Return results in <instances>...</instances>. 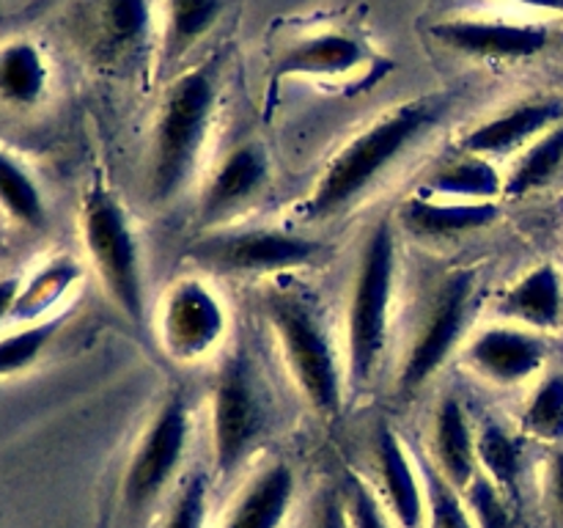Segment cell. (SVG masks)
<instances>
[{
    "instance_id": "d4e9b609",
    "label": "cell",
    "mask_w": 563,
    "mask_h": 528,
    "mask_svg": "<svg viewBox=\"0 0 563 528\" xmlns=\"http://www.w3.org/2000/svg\"><path fill=\"white\" fill-rule=\"evenodd\" d=\"M77 278H80V264L75 258L60 256L47 262L27 284L20 286L14 311H11V322H42L44 314L58 306L60 297L77 284Z\"/></svg>"
},
{
    "instance_id": "44dd1931",
    "label": "cell",
    "mask_w": 563,
    "mask_h": 528,
    "mask_svg": "<svg viewBox=\"0 0 563 528\" xmlns=\"http://www.w3.org/2000/svg\"><path fill=\"white\" fill-rule=\"evenodd\" d=\"M291 498H295V473L286 462H275L247 484L225 517L223 528H278L289 515Z\"/></svg>"
},
{
    "instance_id": "30bf717a",
    "label": "cell",
    "mask_w": 563,
    "mask_h": 528,
    "mask_svg": "<svg viewBox=\"0 0 563 528\" xmlns=\"http://www.w3.org/2000/svg\"><path fill=\"white\" fill-rule=\"evenodd\" d=\"M324 253L319 242L275 229H251L209 237L192 248V256L223 273H284L306 267Z\"/></svg>"
},
{
    "instance_id": "83f0119b",
    "label": "cell",
    "mask_w": 563,
    "mask_h": 528,
    "mask_svg": "<svg viewBox=\"0 0 563 528\" xmlns=\"http://www.w3.org/2000/svg\"><path fill=\"white\" fill-rule=\"evenodd\" d=\"M0 207L22 226L42 229L44 218V198L38 193L36 182L31 179L25 168L9 154L0 152Z\"/></svg>"
},
{
    "instance_id": "2e32d148",
    "label": "cell",
    "mask_w": 563,
    "mask_h": 528,
    "mask_svg": "<svg viewBox=\"0 0 563 528\" xmlns=\"http://www.w3.org/2000/svg\"><path fill=\"white\" fill-rule=\"evenodd\" d=\"M152 0H102L97 9V55L102 64L132 66L152 42Z\"/></svg>"
},
{
    "instance_id": "7c38bea8",
    "label": "cell",
    "mask_w": 563,
    "mask_h": 528,
    "mask_svg": "<svg viewBox=\"0 0 563 528\" xmlns=\"http://www.w3.org/2000/svg\"><path fill=\"white\" fill-rule=\"evenodd\" d=\"M432 36L454 53L489 61L533 58L550 44L548 28L504 20H445L432 28Z\"/></svg>"
},
{
    "instance_id": "ba28073f",
    "label": "cell",
    "mask_w": 563,
    "mask_h": 528,
    "mask_svg": "<svg viewBox=\"0 0 563 528\" xmlns=\"http://www.w3.org/2000/svg\"><path fill=\"white\" fill-rule=\"evenodd\" d=\"M190 438V413L181 391H174L159 405L157 416L143 432L124 476V501L130 509H146L163 495L185 460Z\"/></svg>"
},
{
    "instance_id": "3957f363",
    "label": "cell",
    "mask_w": 563,
    "mask_h": 528,
    "mask_svg": "<svg viewBox=\"0 0 563 528\" xmlns=\"http://www.w3.org/2000/svg\"><path fill=\"white\" fill-rule=\"evenodd\" d=\"M396 286V242L388 220L368 231L357 258L355 289L346 314V374L355 388L372 383L388 346Z\"/></svg>"
},
{
    "instance_id": "e575fe53",
    "label": "cell",
    "mask_w": 563,
    "mask_h": 528,
    "mask_svg": "<svg viewBox=\"0 0 563 528\" xmlns=\"http://www.w3.org/2000/svg\"><path fill=\"white\" fill-rule=\"evenodd\" d=\"M319 528H352L350 515H346L344 501L330 495L322 506V517H319Z\"/></svg>"
},
{
    "instance_id": "d6986e66",
    "label": "cell",
    "mask_w": 563,
    "mask_h": 528,
    "mask_svg": "<svg viewBox=\"0 0 563 528\" xmlns=\"http://www.w3.org/2000/svg\"><path fill=\"white\" fill-rule=\"evenodd\" d=\"M377 462L383 479L385 498L401 528H423L429 517V506L423 504L421 482L412 468L405 443L390 427H379L377 432Z\"/></svg>"
},
{
    "instance_id": "9a60e30c",
    "label": "cell",
    "mask_w": 563,
    "mask_h": 528,
    "mask_svg": "<svg viewBox=\"0 0 563 528\" xmlns=\"http://www.w3.org/2000/svg\"><path fill=\"white\" fill-rule=\"evenodd\" d=\"M544 341L533 330L493 324L476 333L467 344L465 358L484 380L498 385H517L542 369Z\"/></svg>"
},
{
    "instance_id": "d6a6232c",
    "label": "cell",
    "mask_w": 563,
    "mask_h": 528,
    "mask_svg": "<svg viewBox=\"0 0 563 528\" xmlns=\"http://www.w3.org/2000/svg\"><path fill=\"white\" fill-rule=\"evenodd\" d=\"M207 476L196 473L179 490L174 509H170L165 528H203L207 522Z\"/></svg>"
},
{
    "instance_id": "74e56055",
    "label": "cell",
    "mask_w": 563,
    "mask_h": 528,
    "mask_svg": "<svg viewBox=\"0 0 563 528\" xmlns=\"http://www.w3.org/2000/svg\"><path fill=\"white\" fill-rule=\"evenodd\" d=\"M511 3L531 6V9H544V11H561L563 14V0H511Z\"/></svg>"
},
{
    "instance_id": "52a82bcc",
    "label": "cell",
    "mask_w": 563,
    "mask_h": 528,
    "mask_svg": "<svg viewBox=\"0 0 563 528\" xmlns=\"http://www.w3.org/2000/svg\"><path fill=\"white\" fill-rule=\"evenodd\" d=\"M476 295V273L473 270H454L440 280L438 292L429 300L427 314L412 336L399 369V391L405 396L418 394L429 380L438 374L460 344L473 311Z\"/></svg>"
},
{
    "instance_id": "836d02e7",
    "label": "cell",
    "mask_w": 563,
    "mask_h": 528,
    "mask_svg": "<svg viewBox=\"0 0 563 528\" xmlns=\"http://www.w3.org/2000/svg\"><path fill=\"white\" fill-rule=\"evenodd\" d=\"M346 515H350L352 528H394L390 526L388 515L383 512L379 501L374 498L372 490L361 482V479L352 476L346 482Z\"/></svg>"
},
{
    "instance_id": "4fadbf2b",
    "label": "cell",
    "mask_w": 563,
    "mask_h": 528,
    "mask_svg": "<svg viewBox=\"0 0 563 528\" xmlns=\"http://www.w3.org/2000/svg\"><path fill=\"white\" fill-rule=\"evenodd\" d=\"M561 121L563 105L559 99H528V102L515 105V108L473 127L460 141V152L478 154L487 160L520 154Z\"/></svg>"
},
{
    "instance_id": "ac0fdd59",
    "label": "cell",
    "mask_w": 563,
    "mask_h": 528,
    "mask_svg": "<svg viewBox=\"0 0 563 528\" xmlns=\"http://www.w3.org/2000/svg\"><path fill=\"white\" fill-rule=\"evenodd\" d=\"M434 465L454 490L465 493L478 473L476 432L471 427L465 407L456 396H443L434 410Z\"/></svg>"
},
{
    "instance_id": "9c48e42d",
    "label": "cell",
    "mask_w": 563,
    "mask_h": 528,
    "mask_svg": "<svg viewBox=\"0 0 563 528\" xmlns=\"http://www.w3.org/2000/svg\"><path fill=\"white\" fill-rule=\"evenodd\" d=\"M225 308L207 284L196 278L176 280L159 306L157 333L163 350L181 363L207 358L225 333Z\"/></svg>"
},
{
    "instance_id": "f1b7e54d",
    "label": "cell",
    "mask_w": 563,
    "mask_h": 528,
    "mask_svg": "<svg viewBox=\"0 0 563 528\" xmlns=\"http://www.w3.org/2000/svg\"><path fill=\"white\" fill-rule=\"evenodd\" d=\"M522 429L531 438L559 443L563 440V372L550 374L533 391L526 413H522Z\"/></svg>"
},
{
    "instance_id": "5b68a950",
    "label": "cell",
    "mask_w": 563,
    "mask_h": 528,
    "mask_svg": "<svg viewBox=\"0 0 563 528\" xmlns=\"http://www.w3.org/2000/svg\"><path fill=\"white\" fill-rule=\"evenodd\" d=\"M82 240L110 300L130 322H146V280L135 229L124 204L99 182L82 201Z\"/></svg>"
},
{
    "instance_id": "8992f818",
    "label": "cell",
    "mask_w": 563,
    "mask_h": 528,
    "mask_svg": "<svg viewBox=\"0 0 563 528\" xmlns=\"http://www.w3.org/2000/svg\"><path fill=\"white\" fill-rule=\"evenodd\" d=\"M267 427V402L245 350L231 352L212 388V446L220 476L229 479L256 449Z\"/></svg>"
},
{
    "instance_id": "4316f807",
    "label": "cell",
    "mask_w": 563,
    "mask_h": 528,
    "mask_svg": "<svg viewBox=\"0 0 563 528\" xmlns=\"http://www.w3.org/2000/svg\"><path fill=\"white\" fill-rule=\"evenodd\" d=\"M47 88V64L36 44L14 42L0 50V97L11 105H36Z\"/></svg>"
},
{
    "instance_id": "d590c367",
    "label": "cell",
    "mask_w": 563,
    "mask_h": 528,
    "mask_svg": "<svg viewBox=\"0 0 563 528\" xmlns=\"http://www.w3.org/2000/svg\"><path fill=\"white\" fill-rule=\"evenodd\" d=\"M20 280L16 278H3L0 280V324L5 319H11V311H14L16 295H20Z\"/></svg>"
},
{
    "instance_id": "5bb4252c",
    "label": "cell",
    "mask_w": 563,
    "mask_h": 528,
    "mask_svg": "<svg viewBox=\"0 0 563 528\" xmlns=\"http://www.w3.org/2000/svg\"><path fill=\"white\" fill-rule=\"evenodd\" d=\"M269 179V157L262 143H242L231 148L201 193L198 215L207 226L240 212L264 190Z\"/></svg>"
},
{
    "instance_id": "cb8c5ba5",
    "label": "cell",
    "mask_w": 563,
    "mask_h": 528,
    "mask_svg": "<svg viewBox=\"0 0 563 528\" xmlns=\"http://www.w3.org/2000/svg\"><path fill=\"white\" fill-rule=\"evenodd\" d=\"M478 471L493 479L511 501L520 498V479L526 471V443L500 424L487 421L476 435Z\"/></svg>"
},
{
    "instance_id": "484cf974",
    "label": "cell",
    "mask_w": 563,
    "mask_h": 528,
    "mask_svg": "<svg viewBox=\"0 0 563 528\" xmlns=\"http://www.w3.org/2000/svg\"><path fill=\"white\" fill-rule=\"evenodd\" d=\"M563 168V121L539 135L531 146L522 148L515 157V165L506 174L504 193L511 198H522L528 193L548 185Z\"/></svg>"
},
{
    "instance_id": "f546056e",
    "label": "cell",
    "mask_w": 563,
    "mask_h": 528,
    "mask_svg": "<svg viewBox=\"0 0 563 528\" xmlns=\"http://www.w3.org/2000/svg\"><path fill=\"white\" fill-rule=\"evenodd\" d=\"M60 322H64V319L53 317L44 319V322L27 324V328L16 330V333L11 336H3V339H0V377L33 366V363L38 361V355L44 352V346H47L49 339L55 336V330L60 328Z\"/></svg>"
},
{
    "instance_id": "7a4b0ae2",
    "label": "cell",
    "mask_w": 563,
    "mask_h": 528,
    "mask_svg": "<svg viewBox=\"0 0 563 528\" xmlns=\"http://www.w3.org/2000/svg\"><path fill=\"white\" fill-rule=\"evenodd\" d=\"M218 105L220 75L214 61L192 66L170 82L154 124L148 168V190L154 201H170L190 185L209 141Z\"/></svg>"
},
{
    "instance_id": "e0dca14e",
    "label": "cell",
    "mask_w": 563,
    "mask_h": 528,
    "mask_svg": "<svg viewBox=\"0 0 563 528\" xmlns=\"http://www.w3.org/2000/svg\"><path fill=\"white\" fill-rule=\"evenodd\" d=\"M498 201H454V198H434L412 193L399 209V223L410 234L427 240L467 234L493 226L498 220Z\"/></svg>"
},
{
    "instance_id": "6da1fadb",
    "label": "cell",
    "mask_w": 563,
    "mask_h": 528,
    "mask_svg": "<svg viewBox=\"0 0 563 528\" xmlns=\"http://www.w3.org/2000/svg\"><path fill=\"white\" fill-rule=\"evenodd\" d=\"M445 113L443 97H418L396 105L374 124L357 132L319 176L311 196L302 201L300 215L308 220H324L344 212L361 201L363 193L418 141L429 127Z\"/></svg>"
},
{
    "instance_id": "ffe728a7",
    "label": "cell",
    "mask_w": 563,
    "mask_h": 528,
    "mask_svg": "<svg viewBox=\"0 0 563 528\" xmlns=\"http://www.w3.org/2000/svg\"><path fill=\"white\" fill-rule=\"evenodd\" d=\"M563 284L553 264L528 270L498 297V314L533 330H550L561 322Z\"/></svg>"
},
{
    "instance_id": "8fae6325",
    "label": "cell",
    "mask_w": 563,
    "mask_h": 528,
    "mask_svg": "<svg viewBox=\"0 0 563 528\" xmlns=\"http://www.w3.org/2000/svg\"><path fill=\"white\" fill-rule=\"evenodd\" d=\"M374 61H377V55L361 36L341 31V28H328V31H313L291 38L275 55L273 77L275 80H286V77L335 80V77L363 75Z\"/></svg>"
},
{
    "instance_id": "8d00e7d4",
    "label": "cell",
    "mask_w": 563,
    "mask_h": 528,
    "mask_svg": "<svg viewBox=\"0 0 563 528\" xmlns=\"http://www.w3.org/2000/svg\"><path fill=\"white\" fill-rule=\"evenodd\" d=\"M550 490H553L555 509L563 520V451L553 457V465H550Z\"/></svg>"
},
{
    "instance_id": "603a6c76",
    "label": "cell",
    "mask_w": 563,
    "mask_h": 528,
    "mask_svg": "<svg viewBox=\"0 0 563 528\" xmlns=\"http://www.w3.org/2000/svg\"><path fill=\"white\" fill-rule=\"evenodd\" d=\"M231 0H165L163 42H159V69L168 72L179 64L223 16Z\"/></svg>"
},
{
    "instance_id": "1f68e13d",
    "label": "cell",
    "mask_w": 563,
    "mask_h": 528,
    "mask_svg": "<svg viewBox=\"0 0 563 528\" xmlns=\"http://www.w3.org/2000/svg\"><path fill=\"white\" fill-rule=\"evenodd\" d=\"M429 493V526L432 528H476L471 512L462 504L456 490L445 482L440 473L429 471L427 476Z\"/></svg>"
},
{
    "instance_id": "7402d4cb",
    "label": "cell",
    "mask_w": 563,
    "mask_h": 528,
    "mask_svg": "<svg viewBox=\"0 0 563 528\" xmlns=\"http://www.w3.org/2000/svg\"><path fill=\"white\" fill-rule=\"evenodd\" d=\"M506 176L495 168L493 160L460 152L432 170L418 193L454 201H495L504 196Z\"/></svg>"
},
{
    "instance_id": "4dcf8cb0",
    "label": "cell",
    "mask_w": 563,
    "mask_h": 528,
    "mask_svg": "<svg viewBox=\"0 0 563 528\" xmlns=\"http://www.w3.org/2000/svg\"><path fill=\"white\" fill-rule=\"evenodd\" d=\"M465 498L476 528H511L509 495L493 479L484 476L482 471L465 487Z\"/></svg>"
},
{
    "instance_id": "277c9868",
    "label": "cell",
    "mask_w": 563,
    "mask_h": 528,
    "mask_svg": "<svg viewBox=\"0 0 563 528\" xmlns=\"http://www.w3.org/2000/svg\"><path fill=\"white\" fill-rule=\"evenodd\" d=\"M264 308L302 399L319 416H339L344 407V372L322 319L302 297L289 292L267 295Z\"/></svg>"
}]
</instances>
